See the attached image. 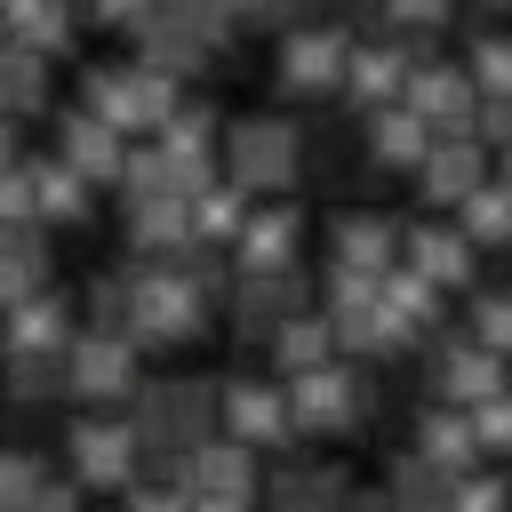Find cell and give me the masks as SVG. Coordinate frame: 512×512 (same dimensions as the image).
<instances>
[{
  "mask_svg": "<svg viewBox=\"0 0 512 512\" xmlns=\"http://www.w3.org/2000/svg\"><path fill=\"white\" fill-rule=\"evenodd\" d=\"M208 256H224V248H184V256H136V264H120L128 272V336L136 344H200L208 336V312L232 288Z\"/></svg>",
  "mask_w": 512,
  "mask_h": 512,
  "instance_id": "1",
  "label": "cell"
},
{
  "mask_svg": "<svg viewBox=\"0 0 512 512\" xmlns=\"http://www.w3.org/2000/svg\"><path fill=\"white\" fill-rule=\"evenodd\" d=\"M280 384H288V408H296V440H344V432H360L368 408H376V376H368V360H352V352H328L320 368H296V376H280Z\"/></svg>",
  "mask_w": 512,
  "mask_h": 512,
  "instance_id": "2",
  "label": "cell"
},
{
  "mask_svg": "<svg viewBox=\"0 0 512 512\" xmlns=\"http://www.w3.org/2000/svg\"><path fill=\"white\" fill-rule=\"evenodd\" d=\"M80 104H88V112H104L112 128H128V136H160V128H168V112L184 104V80H176V72H160L152 56H136V64H88Z\"/></svg>",
  "mask_w": 512,
  "mask_h": 512,
  "instance_id": "3",
  "label": "cell"
},
{
  "mask_svg": "<svg viewBox=\"0 0 512 512\" xmlns=\"http://www.w3.org/2000/svg\"><path fill=\"white\" fill-rule=\"evenodd\" d=\"M64 464L88 496H128L136 472H144V432L128 408H88L64 424Z\"/></svg>",
  "mask_w": 512,
  "mask_h": 512,
  "instance_id": "4",
  "label": "cell"
},
{
  "mask_svg": "<svg viewBox=\"0 0 512 512\" xmlns=\"http://www.w3.org/2000/svg\"><path fill=\"white\" fill-rule=\"evenodd\" d=\"M128 416H136V432H144V456L176 464L192 440L216 432V384H192V376H144V384L128 392Z\"/></svg>",
  "mask_w": 512,
  "mask_h": 512,
  "instance_id": "5",
  "label": "cell"
},
{
  "mask_svg": "<svg viewBox=\"0 0 512 512\" xmlns=\"http://www.w3.org/2000/svg\"><path fill=\"white\" fill-rule=\"evenodd\" d=\"M224 176L248 184L256 200H264V192H296V176H304V128H296L288 112L224 120Z\"/></svg>",
  "mask_w": 512,
  "mask_h": 512,
  "instance_id": "6",
  "label": "cell"
},
{
  "mask_svg": "<svg viewBox=\"0 0 512 512\" xmlns=\"http://www.w3.org/2000/svg\"><path fill=\"white\" fill-rule=\"evenodd\" d=\"M344 56H352V32L328 24V16H304L280 32V56H272V88L296 96V104H320V96H344Z\"/></svg>",
  "mask_w": 512,
  "mask_h": 512,
  "instance_id": "7",
  "label": "cell"
},
{
  "mask_svg": "<svg viewBox=\"0 0 512 512\" xmlns=\"http://www.w3.org/2000/svg\"><path fill=\"white\" fill-rule=\"evenodd\" d=\"M136 352H144V344H136L128 328H96V320H88V328L64 344V392L88 400V408H112V400L128 408V392L144 384Z\"/></svg>",
  "mask_w": 512,
  "mask_h": 512,
  "instance_id": "8",
  "label": "cell"
},
{
  "mask_svg": "<svg viewBox=\"0 0 512 512\" xmlns=\"http://www.w3.org/2000/svg\"><path fill=\"white\" fill-rule=\"evenodd\" d=\"M216 432H232L240 448L256 456H280L296 448V408H288V384H256V376H216Z\"/></svg>",
  "mask_w": 512,
  "mask_h": 512,
  "instance_id": "9",
  "label": "cell"
},
{
  "mask_svg": "<svg viewBox=\"0 0 512 512\" xmlns=\"http://www.w3.org/2000/svg\"><path fill=\"white\" fill-rule=\"evenodd\" d=\"M424 392L432 400H456V408H472V400H488L496 384H512V360H496L480 336H464V328H432L424 344Z\"/></svg>",
  "mask_w": 512,
  "mask_h": 512,
  "instance_id": "10",
  "label": "cell"
},
{
  "mask_svg": "<svg viewBox=\"0 0 512 512\" xmlns=\"http://www.w3.org/2000/svg\"><path fill=\"white\" fill-rule=\"evenodd\" d=\"M304 304H320V288H312L304 264H280V272H232V288H224V312H232L240 344H272V328L296 320Z\"/></svg>",
  "mask_w": 512,
  "mask_h": 512,
  "instance_id": "11",
  "label": "cell"
},
{
  "mask_svg": "<svg viewBox=\"0 0 512 512\" xmlns=\"http://www.w3.org/2000/svg\"><path fill=\"white\" fill-rule=\"evenodd\" d=\"M400 104L408 112H424V128L432 136H480V88H472V72H464V56L448 64V56H416V72H408V88H400Z\"/></svg>",
  "mask_w": 512,
  "mask_h": 512,
  "instance_id": "12",
  "label": "cell"
},
{
  "mask_svg": "<svg viewBox=\"0 0 512 512\" xmlns=\"http://www.w3.org/2000/svg\"><path fill=\"white\" fill-rule=\"evenodd\" d=\"M416 56H424V40H408V32H392V24L360 32V40H352V56H344V104H352V112L392 104V96L408 88Z\"/></svg>",
  "mask_w": 512,
  "mask_h": 512,
  "instance_id": "13",
  "label": "cell"
},
{
  "mask_svg": "<svg viewBox=\"0 0 512 512\" xmlns=\"http://www.w3.org/2000/svg\"><path fill=\"white\" fill-rule=\"evenodd\" d=\"M488 176H496V144L488 136H432V152L416 160V200L440 208V216H456Z\"/></svg>",
  "mask_w": 512,
  "mask_h": 512,
  "instance_id": "14",
  "label": "cell"
},
{
  "mask_svg": "<svg viewBox=\"0 0 512 512\" xmlns=\"http://www.w3.org/2000/svg\"><path fill=\"white\" fill-rule=\"evenodd\" d=\"M400 264L408 272H424L432 288H448V296H464L472 280H480V240L456 224V216H424V224H400Z\"/></svg>",
  "mask_w": 512,
  "mask_h": 512,
  "instance_id": "15",
  "label": "cell"
},
{
  "mask_svg": "<svg viewBox=\"0 0 512 512\" xmlns=\"http://www.w3.org/2000/svg\"><path fill=\"white\" fill-rule=\"evenodd\" d=\"M304 208L288 200V192H264L256 208H248V224H240V240L224 248L240 272H280V264H304Z\"/></svg>",
  "mask_w": 512,
  "mask_h": 512,
  "instance_id": "16",
  "label": "cell"
},
{
  "mask_svg": "<svg viewBox=\"0 0 512 512\" xmlns=\"http://www.w3.org/2000/svg\"><path fill=\"white\" fill-rule=\"evenodd\" d=\"M256 464H264L256 448H240L232 432H208V440H192V448L168 464V480H176L184 496H256V480H264Z\"/></svg>",
  "mask_w": 512,
  "mask_h": 512,
  "instance_id": "17",
  "label": "cell"
},
{
  "mask_svg": "<svg viewBox=\"0 0 512 512\" xmlns=\"http://www.w3.org/2000/svg\"><path fill=\"white\" fill-rule=\"evenodd\" d=\"M80 312H72V296L64 288H32V296H16V304H0V360H24V352H64L80 328H72Z\"/></svg>",
  "mask_w": 512,
  "mask_h": 512,
  "instance_id": "18",
  "label": "cell"
},
{
  "mask_svg": "<svg viewBox=\"0 0 512 512\" xmlns=\"http://www.w3.org/2000/svg\"><path fill=\"white\" fill-rule=\"evenodd\" d=\"M128 128H112L104 112H88V104H72V112H56V160H72L96 192L104 184H120V168H128Z\"/></svg>",
  "mask_w": 512,
  "mask_h": 512,
  "instance_id": "19",
  "label": "cell"
},
{
  "mask_svg": "<svg viewBox=\"0 0 512 512\" xmlns=\"http://www.w3.org/2000/svg\"><path fill=\"white\" fill-rule=\"evenodd\" d=\"M120 240L128 256H184L192 240V192H128L120 200Z\"/></svg>",
  "mask_w": 512,
  "mask_h": 512,
  "instance_id": "20",
  "label": "cell"
},
{
  "mask_svg": "<svg viewBox=\"0 0 512 512\" xmlns=\"http://www.w3.org/2000/svg\"><path fill=\"white\" fill-rule=\"evenodd\" d=\"M344 496H352V480L320 456H280L264 472V512H344Z\"/></svg>",
  "mask_w": 512,
  "mask_h": 512,
  "instance_id": "21",
  "label": "cell"
},
{
  "mask_svg": "<svg viewBox=\"0 0 512 512\" xmlns=\"http://www.w3.org/2000/svg\"><path fill=\"white\" fill-rule=\"evenodd\" d=\"M360 152H368V168L416 176V160L432 152V128H424V112H408V104L392 96V104H368V112H360Z\"/></svg>",
  "mask_w": 512,
  "mask_h": 512,
  "instance_id": "22",
  "label": "cell"
},
{
  "mask_svg": "<svg viewBox=\"0 0 512 512\" xmlns=\"http://www.w3.org/2000/svg\"><path fill=\"white\" fill-rule=\"evenodd\" d=\"M328 264H344V272H392V264H400V216H384V208H344V216L328 224Z\"/></svg>",
  "mask_w": 512,
  "mask_h": 512,
  "instance_id": "23",
  "label": "cell"
},
{
  "mask_svg": "<svg viewBox=\"0 0 512 512\" xmlns=\"http://www.w3.org/2000/svg\"><path fill=\"white\" fill-rule=\"evenodd\" d=\"M384 312H392V328H400V344L416 352L432 328H448V288H432L424 272H408V264H392L384 272Z\"/></svg>",
  "mask_w": 512,
  "mask_h": 512,
  "instance_id": "24",
  "label": "cell"
},
{
  "mask_svg": "<svg viewBox=\"0 0 512 512\" xmlns=\"http://www.w3.org/2000/svg\"><path fill=\"white\" fill-rule=\"evenodd\" d=\"M248 208H256V192L216 168L208 184H192V240H200V248H232L240 224H248Z\"/></svg>",
  "mask_w": 512,
  "mask_h": 512,
  "instance_id": "25",
  "label": "cell"
},
{
  "mask_svg": "<svg viewBox=\"0 0 512 512\" xmlns=\"http://www.w3.org/2000/svg\"><path fill=\"white\" fill-rule=\"evenodd\" d=\"M384 488H392V504H400V512H448V496H456V472H448L440 456H424V448L408 440V448L392 456Z\"/></svg>",
  "mask_w": 512,
  "mask_h": 512,
  "instance_id": "26",
  "label": "cell"
},
{
  "mask_svg": "<svg viewBox=\"0 0 512 512\" xmlns=\"http://www.w3.org/2000/svg\"><path fill=\"white\" fill-rule=\"evenodd\" d=\"M416 448H424V456H440L448 472L488 464V456H480V432H472V408H456V400H432V408L416 416Z\"/></svg>",
  "mask_w": 512,
  "mask_h": 512,
  "instance_id": "27",
  "label": "cell"
},
{
  "mask_svg": "<svg viewBox=\"0 0 512 512\" xmlns=\"http://www.w3.org/2000/svg\"><path fill=\"white\" fill-rule=\"evenodd\" d=\"M0 24H8V40L40 48V56H64L72 32H80V8L72 0H0Z\"/></svg>",
  "mask_w": 512,
  "mask_h": 512,
  "instance_id": "28",
  "label": "cell"
},
{
  "mask_svg": "<svg viewBox=\"0 0 512 512\" xmlns=\"http://www.w3.org/2000/svg\"><path fill=\"white\" fill-rule=\"evenodd\" d=\"M32 192H40V224L56 232V224H88V208H96V184L72 168V160H32Z\"/></svg>",
  "mask_w": 512,
  "mask_h": 512,
  "instance_id": "29",
  "label": "cell"
},
{
  "mask_svg": "<svg viewBox=\"0 0 512 512\" xmlns=\"http://www.w3.org/2000/svg\"><path fill=\"white\" fill-rule=\"evenodd\" d=\"M264 352H272V368H280V376H296V368H320V360L336 352V328H328V312H320V304H304L296 320H280V328H272V344H264Z\"/></svg>",
  "mask_w": 512,
  "mask_h": 512,
  "instance_id": "30",
  "label": "cell"
},
{
  "mask_svg": "<svg viewBox=\"0 0 512 512\" xmlns=\"http://www.w3.org/2000/svg\"><path fill=\"white\" fill-rule=\"evenodd\" d=\"M0 112H8V120L48 112V56H40V48H24V40H8V48H0Z\"/></svg>",
  "mask_w": 512,
  "mask_h": 512,
  "instance_id": "31",
  "label": "cell"
},
{
  "mask_svg": "<svg viewBox=\"0 0 512 512\" xmlns=\"http://www.w3.org/2000/svg\"><path fill=\"white\" fill-rule=\"evenodd\" d=\"M456 224L480 240V256H512V184H504V176H488V184L456 208Z\"/></svg>",
  "mask_w": 512,
  "mask_h": 512,
  "instance_id": "32",
  "label": "cell"
},
{
  "mask_svg": "<svg viewBox=\"0 0 512 512\" xmlns=\"http://www.w3.org/2000/svg\"><path fill=\"white\" fill-rule=\"evenodd\" d=\"M464 72H472L480 96H512V32H504V24L480 32V40L464 48Z\"/></svg>",
  "mask_w": 512,
  "mask_h": 512,
  "instance_id": "33",
  "label": "cell"
},
{
  "mask_svg": "<svg viewBox=\"0 0 512 512\" xmlns=\"http://www.w3.org/2000/svg\"><path fill=\"white\" fill-rule=\"evenodd\" d=\"M448 512H512V472H504V464H472V472H456Z\"/></svg>",
  "mask_w": 512,
  "mask_h": 512,
  "instance_id": "34",
  "label": "cell"
},
{
  "mask_svg": "<svg viewBox=\"0 0 512 512\" xmlns=\"http://www.w3.org/2000/svg\"><path fill=\"white\" fill-rule=\"evenodd\" d=\"M464 336H480L496 360H512V288H480L464 312Z\"/></svg>",
  "mask_w": 512,
  "mask_h": 512,
  "instance_id": "35",
  "label": "cell"
},
{
  "mask_svg": "<svg viewBox=\"0 0 512 512\" xmlns=\"http://www.w3.org/2000/svg\"><path fill=\"white\" fill-rule=\"evenodd\" d=\"M472 432L488 464H512V384H496L488 400H472Z\"/></svg>",
  "mask_w": 512,
  "mask_h": 512,
  "instance_id": "36",
  "label": "cell"
},
{
  "mask_svg": "<svg viewBox=\"0 0 512 512\" xmlns=\"http://www.w3.org/2000/svg\"><path fill=\"white\" fill-rule=\"evenodd\" d=\"M40 480H48V464L32 448H0V512H24Z\"/></svg>",
  "mask_w": 512,
  "mask_h": 512,
  "instance_id": "37",
  "label": "cell"
},
{
  "mask_svg": "<svg viewBox=\"0 0 512 512\" xmlns=\"http://www.w3.org/2000/svg\"><path fill=\"white\" fill-rule=\"evenodd\" d=\"M0 224H40V192H32V160L0 168Z\"/></svg>",
  "mask_w": 512,
  "mask_h": 512,
  "instance_id": "38",
  "label": "cell"
},
{
  "mask_svg": "<svg viewBox=\"0 0 512 512\" xmlns=\"http://www.w3.org/2000/svg\"><path fill=\"white\" fill-rule=\"evenodd\" d=\"M80 16L104 24V32H136V24L152 16V0H80Z\"/></svg>",
  "mask_w": 512,
  "mask_h": 512,
  "instance_id": "39",
  "label": "cell"
},
{
  "mask_svg": "<svg viewBox=\"0 0 512 512\" xmlns=\"http://www.w3.org/2000/svg\"><path fill=\"white\" fill-rule=\"evenodd\" d=\"M24 512H88V488H80V480H40Z\"/></svg>",
  "mask_w": 512,
  "mask_h": 512,
  "instance_id": "40",
  "label": "cell"
},
{
  "mask_svg": "<svg viewBox=\"0 0 512 512\" xmlns=\"http://www.w3.org/2000/svg\"><path fill=\"white\" fill-rule=\"evenodd\" d=\"M344 512H400V504H392V488H352Z\"/></svg>",
  "mask_w": 512,
  "mask_h": 512,
  "instance_id": "41",
  "label": "cell"
},
{
  "mask_svg": "<svg viewBox=\"0 0 512 512\" xmlns=\"http://www.w3.org/2000/svg\"><path fill=\"white\" fill-rule=\"evenodd\" d=\"M8 160H16V120L0 112V168H8Z\"/></svg>",
  "mask_w": 512,
  "mask_h": 512,
  "instance_id": "42",
  "label": "cell"
},
{
  "mask_svg": "<svg viewBox=\"0 0 512 512\" xmlns=\"http://www.w3.org/2000/svg\"><path fill=\"white\" fill-rule=\"evenodd\" d=\"M496 176H504V184H512V144H496Z\"/></svg>",
  "mask_w": 512,
  "mask_h": 512,
  "instance_id": "43",
  "label": "cell"
},
{
  "mask_svg": "<svg viewBox=\"0 0 512 512\" xmlns=\"http://www.w3.org/2000/svg\"><path fill=\"white\" fill-rule=\"evenodd\" d=\"M480 8H488V16H496V24H512V0H480Z\"/></svg>",
  "mask_w": 512,
  "mask_h": 512,
  "instance_id": "44",
  "label": "cell"
},
{
  "mask_svg": "<svg viewBox=\"0 0 512 512\" xmlns=\"http://www.w3.org/2000/svg\"><path fill=\"white\" fill-rule=\"evenodd\" d=\"M216 8H224V16H240V8H248V0H216Z\"/></svg>",
  "mask_w": 512,
  "mask_h": 512,
  "instance_id": "45",
  "label": "cell"
},
{
  "mask_svg": "<svg viewBox=\"0 0 512 512\" xmlns=\"http://www.w3.org/2000/svg\"><path fill=\"white\" fill-rule=\"evenodd\" d=\"M0 48H8V24H0Z\"/></svg>",
  "mask_w": 512,
  "mask_h": 512,
  "instance_id": "46",
  "label": "cell"
}]
</instances>
